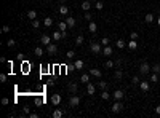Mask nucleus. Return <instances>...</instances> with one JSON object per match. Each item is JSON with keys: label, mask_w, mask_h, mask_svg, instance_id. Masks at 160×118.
Here are the masks:
<instances>
[{"label": "nucleus", "mask_w": 160, "mask_h": 118, "mask_svg": "<svg viewBox=\"0 0 160 118\" xmlns=\"http://www.w3.org/2000/svg\"><path fill=\"white\" fill-rule=\"evenodd\" d=\"M90 50H91V53H93V54H101V53H103V45H101V43H98V42H93L90 45Z\"/></svg>", "instance_id": "1"}, {"label": "nucleus", "mask_w": 160, "mask_h": 118, "mask_svg": "<svg viewBox=\"0 0 160 118\" xmlns=\"http://www.w3.org/2000/svg\"><path fill=\"white\" fill-rule=\"evenodd\" d=\"M151 70H152V67L149 66V64L146 62V61H144V62H141V64H139V72H141L142 75H147V73L151 72Z\"/></svg>", "instance_id": "2"}, {"label": "nucleus", "mask_w": 160, "mask_h": 118, "mask_svg": "<svg viewBox=\"0 0 160 118\" xmlns=\"http://www.w3.org/2000/svg\"><path fill=\"white\" fill-rule=\"evenodd\" d=\"M122 109H123V104H122V101H117V102L112 104V113H118Z\"/></svg>", "instance_id": "3"}, {"label": "nucleus", "mask_w": 160, "mask_h": 118, "mask_svg": "<svg viewBox=\"0 0 160 118\" xmlns=\"http://www.w3.org/2000/svg\"><path fill=\"white\" fill-rule=\"evenodd\" d=\"M112 97H114L115 101H122V99L125 97V93H123L122 89H115L114 93H112Z\"/></svg>", "instance_id": "4"}, {"label": "nucleus", "mask_w": 160, "mask_h": 118, "mask_svg": "<svg viewBox=\"0 0 160 118\" xmlns=\"http://www.w3.org/2000/svg\"><path fill=\"white\" fill-rule=\"evenodd\" d=\"M46 51H48L50 56H54V54L58 53V46H56V43H50V45L46 46Z\"/></svg>", "instance_id": "5"}, {"label": "nucleus", "mask_w": 160, "mask_h": 118, "mask_svg": "<svg viewBox=\"0 0 160 118\" xmlns=\"http://www.w3.org/2000/svg\"><path fill=\"white\" fill-rule=\"evenodd\" d=\"M79 104H80V97L79 96H72L69 99V105L72 107V109H74V107H79Z\"/></svg>", "instance_id": "6"}, {"label": "nucleus", "mask_w": 160, "mask_h": 118, "mask_svg": "<svg viewBox=\"0 0 160 118\" xmlns=\"http://www.w3.org/2000/svg\"><path fill=\"white\" fill-rule=\"evenodd\" d=\"M40 43H43L45 46H48L50 43H51V37H50V35H46V34H43V35L40 37Z\"/></svg>", "instance_id": "7"}, {"label": "nucleus", "mask_w": 160, "mask_h": 118, "mask_svg": "<svg viewBox=\"0 0 160 118\" xmlns=\"http://www.w3.org/2000/svg\"><path fill=\"white\" fill-rule=\"evenodd\" d=\"M51 104L53 105H59L61 104V94H53L51 96Z\"/></svg>", "instance_id": "8"}, {"label": "nucleus", "mask_w": 160, "mask_h": 118, "mask_svg": "<svg viewBox=\"0 0 160 118\" xmlns=\"http://www.w3.org/2000/svg\"><path fill=\"white\" fill-rule=\"evenodd\" d=\"M94 91H96V86L93 85V83H87V94H94Z\"/></svg>", "instance_id": "9"}, {"label": "nucleus", "mask_w": 160, "mask_h": 118, "mask_svg": "<svg viewBox=\"0 0 160 118\" xmlns=\"http://www.w3.org/2000/svg\"><path fill=\"white\" fill-rule=\"evenodd\" d=\"M67 13H69V8H67L64 3H61V5H59V15L61 16H66Z\"/></svg>", "instance_id": "10"}, {"label": "nucleus", "mask_w": 160, "mask_h": 118, "mask_svg": "<svg viewBox=\"0 0 160 118\" xmlns=\"http://www.w3.org/2000/svg\"><path fill=\"white\" fill-rule=\"evenodd\" d=\"M139 88H141V91H149V88H151V85H149V82H139Z\"/></svg>", "instance_id": "11"}, {"label": "nucleus", "mask_w": 160, "mask_h": 118, "mask_svg": "<svg viewBox=\"0 0 160 118\" xmlns=\"http://www.w3.org/2000/svg\"><path fill=\"white\" fill-rule=\"evenodd\" d=\"M88 30H90L91 34H94L98 30V24H96V22H93V21H90V24H88Z\"/></svg>", "instance_id": "12"}, {"label": "nucleus", "mask_w": 160, "mask_h": 118, "mask_svg": "<svg viewBox=\"0 0 160 118\" xmlns=\"http://www.w3.org/2000/svg\"><path fill=\"white\" fill-rule=\"evenodd\" d=\"M27 18H29L30 21L37 19V11H35V10H29V11H27Z\"/></svg>", "instance_id": "13"}, {"label": "nucleus", "mask_w": 160, "mask_h": 118, "mask_svg": "<svg viewBox=\"0 0 160 118\" xmlns=\"http://www.w3.org/2000/svg\"><path fill=\"white\" fill-rule=\"evenodd\" d=\"M90 75H93V77H96V78H99L103 73H101L99 69H90Z\"/></svg>", "instance_id": "14"}, {"label": "nucleus", "mask_w": 160, "mask_h": 118, "mask_svg": "<svg viewBox=\"0 0 160 118\" xmlns=\"http://www.w3.org/2000/svg\"><path fill=\"white\" fill-rule=\"evenodd\" d=\"M63 115H64V112H63L61 109H56V110H54V112L51 113V117H53V118H61Z\"/></svg>", "instance_id": "15"}, {"label": "nucleus", "mask_w": 160, "mask_h": 118, "mask_svg": "<svg viewBox=\"0 0 160 118\" xmlns=\"http://www.w3.org/2000/svg\"><path fill=\"white\" fill-rule=\"evenodd\" d=\"M91 8V2L90 0H85L83 3H82V10H85V11H88V10Z\"/></svg>", "instance_id": "16"}, {"label": "nucleus", "mask_w": 160, "mask_h": 118, "mask_svg": "<svg viewBox=\"0 0 160 118\" xmlns=\"http://www.w3.org/2000/svg\"><path fill=\"white\" fill-rule=\"evenodd\" d=\"M61 38H63V32H59V30H56V32L53 34V40H54V42H59Z\"/></svg>", "instance_id": "17"}, {"label": "nucleus", "mask_w": 160, "mask_h": 118, "mask_svg": "<svg viewBox=\"0 0 160 118\" xmlns=\"http://www.w3.org/2000/svg\"><path fill=\"white\" fill-rule=\"evenodd\" d=\"M128 48H130V50H136V48H138V42L131 38L130 42H128Z\"/></svg>", "instance_id": "18"}, {"label": "nucleus", "mask_w": 160, "mask_h": 118, "mask_svg": "<svg viewBox=\"0 0 160 118\" xmlns=\"http://www.w3.org/2000/svg\"><path fill=\"white\" fill-rule=\"evenodd\" d=\"M144 21L147 22V24H151V22L154 21V15H152V13H147V15L144 16Z\"/></svg>", "instance_id": "19"}, {"label": "nucleus", "mask_w": 160, "mask_h": 118, "mask_svg": "<svg viewBox=\"0 0 160 118\" xmlns=\"http://www.w3.org/2000/svg\"><path fill=\"white\" fill-rule=\"evenodd\" d=\"M34 54L40 58V56H43V50L40 48V46H35V48H34Z\"/></svg>", "instance_id": "20"}, {"label": "nucleus", "mask_w": 160, "mask_h": 118, "mask_svg": "<svg viewBox=\"0 0 160 118\" xmlns=\"http://www.w3.org/2000/svg\"><path fill=\"white\" fill-rule=\"evenodd\" d=\"M103 54H104V56H111V54H112V48H111L109 45H107V46H104V50H103Z\"/></svg>", "instance_id": "21"}, {"label": "nucleus", "mask_w": 160, "mask_h": 118, "mask_svg": "<svg viewBox=\"0 0 160 118\" xmlns=\"http://www.w3.org/2000/svg\"><path fill=\"white\" fill-rule=\"evenodd\" d=\"M58 27H59V30H67V22L66 21H59V24H58Z\"/></svg>", "instance_id": "22"}, {"label": "nucleus", "mask_w": 160, "mask_h": 118, "mask_svg": "<svg viewBox=\"0 0 160 118\" xmlns=\"http://www.w3.org/2000/svg\"><path fill=\"white\" fill-rule=\"evenodd\" d=\"M80 82H83L85 85H87V83H90V75H88V73H83V75L80 77Z\"/></svg>", "instance_id": "23"}, {"label": "nucleus", "mask_w": 160, "mask_h": 118, "mask_svg": "<svg viewBox=\"0 0 160 118\" xmlns=\"http://www.w3.org/2000/svg\"><path fill=\"white\" fill-rule=\"evenodd\" d=\"M74 66H75V70H80V69H83V61H75V62H74Z\"/></svg>", "instance_id": "24"}, {"label": "nucleus", "mask_w": 160, "mask_h": 118, "mask_svg": "<svg viewBox=\"0 0 160 118\" xmlns=\"http://www.w3.org/2000/svg\"><path fill=\"white\" fill-rule=\"evenodd\" d=\"M83 42H85V38H83V35H79L75 38V45L77 46H80V45H83Z\"/></svg>", "instance_id": "25"}, {"label": "nucleus", "mask_w": 160, "mask_h": 118, "mask_svg": "<svg viewBox=\"0 0 160 118\" xmlns=\"http://www.w3.org/2000/svg\"><path fill=\"white\" fill-rule=\"evenodd\" d=\"M103 6H104L103 2H99V0H96V2H94V8H96L98 11H101V10H103Z\"/></svg>", "instance_id": "26"}, {"label": "nucleus", "mask_w": 160, "mask_h": 118, "mask_svg": "<svg viewBox=\"0 0 160 118\" xmlns=\"http://www.w3.org/2000/svg\"><path fill=\"white\" fill-rule=\"evenodd\" d=\"M43 24H45L46 27H51V26H53V19L51 18H45V19H43Z\"/></svg>", "instance_id": "27"}, {"label": "nucleus", "mask_w": 160, "mask_h": 118, "mask_svg": "<svg viewBox=\"0 0 160 118\" xmlns=\"http://www.w3.org/2000/svg\"><path fill=\"white\" fill-rule=\"evenodd\" d=\"M66 22H67L69 27H74V26H75V19L74 18H66Z\"/></svg>", "instance_id": "28"}, {"label": "nucleus", "mask_w": 160, "mask_h": 118, "mask_svg": "<svg viewBox=\"0 0 160 118\" xmlns=\"http://www.w3.org/2000/svg\"><path fill=\"white\" fill-rule=\"evenodd\" d=\"M122 77H123V70H122V69H117V70H115V78L120 80Z\"/></svg>", "instance_id": "29"}, {"label": "nucleus", "mask_w": 160, "mask_h": 118, "mask_svg": "<svg viewBox=\"0 0 160 118\" xmlns=\"http://www.w3.org/2000/svg\"><path fill=\"white\" fill-rule=\"evenodd\" d=\"M69 89L72 91V93H77V89H79V86H77V83H69Z\"/></svg>", "instance_id": "30"}, {"label": "nucleus", "mask_w": 160, "mask_h": 118, "mask_svg": "<svg viewBox=\"0 0 160 118\" xmlns=\"http://www.w3.org/2000/svg\"><path fill=\"white\" fill-rule=\"evenodd\" d=\"M115 45H117V48H125V42L122 38H118L117 42H115Z\"/></svg>", "instance_id": "31"}, {"label": "nucleus", "mask_w": 160, "mask_h": 118, "mask_svg": "<svg viewBox=\"0 0 160 118\" xmlns=\"http://www.w3.org/2000/svg\"><path fill=\"white\" fill-rule=\"evenodd\" d=\"M151 82L152 83H157L159 82V73H155V72L152 73V75H151Z\"/></svg>", "instance_id": "32"}, {"label": "nucleus", "mask_w": 160, "mask_h": 118, "mask_svg": "<svg viewBox=\"0 0 160 118\" xmlns=\"http://www.w3.org/2000/svg\"><path fill=\"white\" fill-rule=\"evenodd\" d=\"M98 88L99 89H107V83L106 82H98Z\"/></svg>", "instance_id": "33"}, {"label": "nucleus", "mask_w": 160, "mask_h": 118, "mask_svg": "<svg viewBox=\"0 0 160 118\" xmlns=\"http://www.w3.org/2000/svg\"><path fill=\"white\" fill-rule=\"evenodd\" d=\"M101 97H103V99H104V101H107V99H109V97H111V94H109V93H107V91H106V89H103V93H101Z\"/></svg>", "instance_id": "34"}, {"label": "nucleus", "mask_w": 160, "mask_h": 118, "mask_svg": "<svg viewBox=\"0 0 160 118\" xmlns=\"http://www.w3.org/2000/svg\"><path fill=\"white\" fill-rule=\"evenodd\" d=\"M152 72L160 73V64H154V66H152Z\"/></svg>", "instance_id": "35"}, {"label": "nucleus", "mask_w": 160, "mask_h": 118, "mask_svg": "<svg viewBox=\"0 0 160 118\" xmlns=\"http://www.w3.org/2000/svg\"><path fill=\"white\" fill-rule=\"evenodd\" d=\"M15 45H16V42H15V40H13V38H10L8 42H6V46H8V48H13V46H15Z\"/></svg>", "instance_id": "36"}, {"label": "nucleus", "mask_w": 160, "mask_h": 118, "mask_svg": "<svg viewBox=\"0 0 160 118\" xmlns=\"http://www.w3.org/2000/svg\"><path fill=\"white\" fill-rule=\"evenodd\" d=\"M109 43H111V40H109V38H107V37H104V38H103V40H101V45H103V46H107V45H109Z\"/></svg>", "instance_id": "37"}, {"label": "nucleus", "mask_w": 160, "mask_h": 118, "mask_svg": "<svg viewBox=\"0 0 160 118\" xmlns=\"http://www.w3.org/2000/svg\"><path fill=\"white\" fill-rule=\"evenodd\" d=\"M32 27H34V29H39V27H40L39 19H34V21H32Z\"/></svg>", "instance_id": "38"}, {"label": "nucleus", "mask_w": 160, "mask_h": 118, "mask_svg": "<svg viewBox=\"0 0 160 118\" xmlns=\"http://www.w3.org/2000/svg\"><path fill=\"white\" fill-rule=\"evenodd\" d=\"M74 56H75V53H74V51H67L66 53V58L67 59H74Z\"/></svg>", "instance_id": "39"}, {"label": "nucleus", "mask_w": 160, "mask_h": 118, "mask_svg": "<svg viewBox=\"0 0 160 118\" xmlns=\"http://www.w3.org/2000/svg\"><path fill=\"white\" fill-rule=\"evenodd\" d=\"M91 18H93V16H91V15H90V13H88V11L85 13V21H88V22H90V21H91Z\"/></svg>", "instance_id": "40"}, {"label": "nucleus", "mask_w": 160, "mask_h": 118, "mask_svg": "<svg viewBox=\"0 0 160 118\" xmlns=\"http://www.w3.org/2000/svg\"><path fill=\"white\" fill-rule=\"evenodd\" d=\"M8 104H10V99L8 97H3L2 99V105H8Z\"/></svg>", "instance_id": "41"}, {"label": "nucleus", "mask_w": 160, "mask_h": 118, "mask_svg": "<svg viewBox=\"0 0 160 118\" xmlns=\"http://www.w3.org/2000/svg\"><path fill=\"white\" fill-rule=\"evenodd\" d=\"M139 82H141V80H139L138 77H133V80H131V83H133V85H139Z\"/></svg>", "instance_id": "42"}, {"label": "nucleus", "mask_w": 160, "mask_h": 118, "mask_svg": "<svg viewBox=\"0 0 160 118\" xmlns=\"http://www.w3.org/2000/svg\"><path fill=\"white\" fill-rule=\"evenodd\" d=\"M6 78H8V77H6L5 73H2V75H0V82H2V83H5V82H6Z\"/></svg>", "instance_id": "43"}, {"label": "nucleus", "mask_w": 160, "mask_h": 118, "mask_svg": "<svg viewBox=\"0 0 160 118\" xmlns=\"http://www.w3.org/2000/svg\"><path fill=\"white\" fill-rule=\"evenodd\" d=\"M2 32L3 34H8L10 32V27H8V26H3V27H2Z\"/></svg>", "instance_id": "44"}, {"label": "nucleus", "mask_w": 160, "mask_h": 118, "mask_svg": "<svg viewBox=\"0 0 160 118\" xmlns=\"http://www.w3.org/2000/svg\"><path fill=\"white\" fill-rule=\"evenodd\" d=\"M114 66H115L114 61H107V62H106V67H114Z\"/></svg>", "instance_id": "45"}, {"label": "nucleus", "mask_w": 160, "mask_h": 118, "mask_svg": "<svg viewBox=\"0 0 160 118\" xmlns=\"http://www.w3.org/2000/svg\"><path fill=\"white\" fill-rule=\"evenodd\" d=\"M131 38H133V40L138 38V32H131Z\"/></svg>", "instance_id": "46"}, {"label": "nucleus", "mask_w": 160, "mask_h": 118, "mask_svg": "<svg viewBox=\"0 0 160 118\" xmlns=\"http://www.w3.org/2000/svg\"><path fill=\"white\" fill-rule=\"evenodd\" d=\"M29 117H30V118H39V115H37V113H29Z\"/></svg>", "instance_id": "47"}, {"label": "nucleus", "mask_w": 160, "mask_h": 118, "mask_svg": "<svg viewBox=\"0 0 160 118\" xmlns=\"http://www.w3.org/2000/svg\"><path fill=\"white\" fill-rule=\"evenodd\" d=\"M155 113H157V115H160V105L155 107Z\"/></svg>", "instance_id": "48"}, {"label": "nucleus", "mask_w": 160, "mask_h": 118, "mask_svg": "<svg viewBox=\"0 0 160 118\" xmlns=\"http://www.w3.org/2000/svg\"><path fill=\"white\" fill-rule=\"evenodd\" d=\"M157 24L160 26V16H159V18H157Z\"/></svg>", "instance_id": "49"}, {"label": "nucleus", "mask_w": 160, "mask_h": 118, "mask_svg": "<svg viewBox=\"0 0 160 118\" xmlns=\"http://www.w3.org/2000/svg\"><path fill=\"white\" fill-rule=\"evenodd\" d=\"M59 3H66V0H59Z\"/></svg>", "instance_id": "50"}, {"label": "nucleus", "mask_w": 160, "mask_h": 118, "mask_svg": "<svg viewBox=\"0 0 160 118\" xmlns=\"http://www.w3.org/2000/svg\"><path fill=\"white\" fill-rule=\"evenodd\" d=\"M90 2H96V0H90Z\"/></svg>", "instance_id": "51"}]
</instances>
